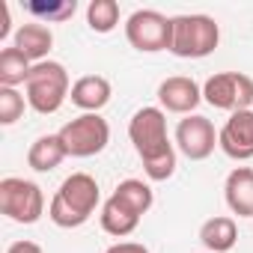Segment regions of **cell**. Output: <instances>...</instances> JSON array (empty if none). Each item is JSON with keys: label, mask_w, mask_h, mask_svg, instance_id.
I'll list each match as a JSON object with an SVG mask.
<instances>
[{"label": "cell", "mask_w": 253, "mask_h": 253, "mask_svg": "<svg viewBox=\"0 0 253 253\" xmlns=\"http://www.w3.org/2000/svg\"><path fill=\"white\" fill-rule=\"evenodd\" d=\"M128 137L152 182H167L176 173V146L167 134V113L161 107H140L128 122Z\"/></svg>", "instance_id": "obj_1"}, {"label": "cell", "mask_w": 253, "mask_h": 253, "mask_svg": "<svg viewBox=\"0 0 253 253\" xmlns=\"http://www.w3.org/2000/svg\"><path fill=\"white\" fill-rule=\"evenodd\" d=\"M98 200H101L98 182L89 173H72L69 179H63V185L51 197L48 217L60 229H78L92 217Z\"/></svg>", "instance_id": "obj_2"}, {"label": "cell", "mask_w": 253, "mask_h": 253, "mask_svg": "<svg viewBox=\"0 0 253 253\" xmlns=\"http://www.w3.org/2000/svg\"><path fill=\"white\" fill-rule=\"evenodd\" d=\"M24 92H27V104L36 113H42V116L57 113L63 107V101L69 98V92H72L66 66L57 63V60L33 63V72L24 84Z\"/></svg>", "instance_id": "obj_3"}, {"label": "cell", "mask_w": 253, "mask_h": 253, "mask_svg": "<svg viewBox=\"0 0 253 253\" xmlns=\"http://www.w3.org/2000/svg\"><path fill=\"white\" fill-rule=\"evenodd\" d=\"M220 42V27L209 15H176L170 51L182 60H203Z\"/></svg>", "instance_id": "obj_4"}, {"label": "cell", "mask_w": 253, "mask_h": 253, "mask_svg": "<svg viewBox=\"0 0 253 253\" xmlns=\"http://www.w3.org/2000/svg\"><path fill=\"white\" fill-rule=\"evenodd\" d=\"M72 158H92L110 143V125L98 113H81L57 131Z\"/></svg>", "instance_id": "obj_5"}, {"label": "cell", "mask_w": 253, "mask_h": 253, "mask_svg": "<svg viewBox=\"0 0 253 253\" xmlns=\"http://www.w3.org/2000/svg\"><path fill=\"white\" fill-rule=\"evenodd\" d=\"M0 211L15 223L30 226L45 214V194L36 182L6 176L0 182Z\"/></svg>", "instance_id": "obj_6"}, {"label": "cell", "mask_w": 253, "mask_h": 253, "mask_svg": "<svg viewBox=\"0 0 253 253\" xmlns=\"http://www.w3.org/2000/svg\"><path fill=\"white\" fill-rule=\"evenodd\" d=\"M125 39L131 48L143 54H158L170 51L173 42V18H167L158 9H137L125 21Z\"/></svg>", "instance_id": "obj_7"}, {"label": "cell", "mask_w": 253, "mask_h": 253, "mask_svg": "<svg viewBox=\"0 0 253 253\" xmlns=\"http://www.w3.org/2000/svg\"><path fill=\"white\" fill-rule=\"evenodd\" d=\"M203 98L217 110H250L253 104V78L244 72H217L203 84Z\"/></svg>", "instance_id": "obj_8"}, {"label": "cell", "mask_w": 253, "mask_h": 253, "mask_svg": "<svg viewBox=\"0 0 253 253\" xmlns=\"http://www.w3.org/2000/svg\"><path fill=\"white\" fill-rule=\"evenodd\" d=\"M176 146L185 158L191 161H206L214 146H217V131H214V125L211 119L200 116V113H191L185 116L179 125H176Z\"/></svg>", "instance_id": "obj_9"}, {"label": "cell", "mask_w": 253, "mask_h": 253, "mask_svg": "<svg viewBox=\"0 0 253 253\" xmlns=\"http://www.w3.org/2000/svg\"><path fill=\"white\" fill-rule=\"evenodd\" d=\"M217 146L232 161L253 158V110H235L217 131Z\"/></svg>", "instance_id": "obj_10"}, {"label": "cell", "mask_w": 253, "mask_h": 253, "mask_svg": "<svg viewBox=\"0 0 253 253\" xmlns=\"http://www.w3.org/2000/svg\"><path fill=\"white\" fill-rule=\"evenodd\" d=\"M158 101H161V110L191 116L197 110V104L203 101V86L194 78L173 75V78H167V81L158 84Z\"/></svg>", "instance_id": "obj_11"}, {"label": "cell", "mask_w": 253, "mask_h": 253, "mask_svg": "<svg viewBox=\"0 0 253 253\" xmlns=\"http://www.w3.org/2000/svg\"><path fill=\"white\" fill-rule=\"evenodd\" d=\"M110 95H113L110 81L101 78V75H84V78H78L72 84V92H69L72 104L81 107L84 113H98L110 101Z\"/></svg>", "instance_id": "obj_12"}, {"label": "cell", "mask_w": 253, "mask_h": 253, "mask_svg": "<svg viewBox=\"0 0 253 253\" xmlns=\"http://www.w3.org/2000/svg\"><path fill=\"white\" fill-rule=\"evenodd\" d=\"M223 197L232 214L238 217H253V167H235L226 176Z\"/></svg>", "instance_id": "obj_13"}, {"label": "cell", "mask_w": 253, "mask_h": 253, "mask_svg": "<svg viewBox=\"0 0 253 253\" xmlns=\"http://www.w3.org/2000/svg\"><path fill=\"white\" fill-rule=\"evenodd\" d=\"M12 48H18L30 63H45L48 54H51V48H54V33H51L45 24H39V21L21 24V27L15 30Z\"/></svg>", "instance_id": "obj_14"}, {"label": "cell", "mask_w": 253, "mask_h": 253, "mask_svg": "<svg viewBox=\"0 0 253 253\" xmlns=\"http://www.w3.org/2000/svg\"><path fill=\"white\" fill-rule=\"evenodd\" d=\"M101 229L107 232V235H116V238H125V235H131L134 229H137V223H140V214L134 211V209H128L119 197H107L104 200V206H101Z\"/></svg>", "instance_id": "obj_15"}, {"label": "cell", "mask_w": 253, "mask_h": 253, "mask_svg": "<svg viewBox=\"0 0 253 253\" xmlns=\"http://www.w3.org/2000/svg\"><path fill=\"white\" fill-rule=\"evenodd\" d=\"M66 158H69V152H66L60 134H42V137H36V140L30 143V149H27V164H30L36 173H51V170H57Z\"/></svg>", "instance_id": "obj_16"}, {"label": "cell", "mask_w": 253, "mask_h": 253, "mask_svg": "<svg viewBox=\"0 0 253 253\" xmlns=\"http://www.w3.org/2000/svg\"><path fill=\"white\" fill-rule=\"evenodd\" d=\"M200 241L209 253H229L238 241V223L226 214H217V217H209L203 226H200Z\"/></svg>", "instance_id": "obj_17"}, {"label": "cell", "mask_w": 253, "mask_h": 253, "mask_svg": "<svg viewBox=\"0 0 253 253\" xmlns=\"http://www.w3.org/2000/svg\"><path fill=\"white\" fill-rule=\"evenodd\" d=\"M30 72H33V63L18 48H3L0 51V86L18 89L21 84H27Z\"/></svg>", "instance_id": "obj_18"}, {"label": "cell", "mask_w": 253, "mask_h": 253, "mask_svg": "<svg viewBox=\"0 0 253 253\" xmlns=\"http://www.w3.org/2000/svg\"><path fill=\"white\" fill-rule=\"evenodd\" d=\"M113 197H119L128 209H134L140 217L152 209V203H155V194H152V188L143 182V179H125V182H119L116 185V191H113Z\"/></svg>", "instance_id": "obj_19"}, {"label": "cell", "mask_w": 253, "mask_h": 253, "mask_svg": "<svg viewBox=\"0 0 253 253\" xmlns=\"http://www.w3.org/2000/svg\"><path fill=\"white\" fill-rule=\"evenodd\" d=\"M86 24L92 33H110L119 24V3L116 0H92L86 6Z\"/></svg>", "instance_id": "obj_20"}, {"label": "cell", "mask_w": 253, "mask_h": 253, "mask_svg": "<svg viewBox=\"0 0 253 253\" xmlns=\"http://www.w3.org/2000/svg\"><path fill=\"white\" fill-rule=\"evenodd\" d=\"M24 9L33 18H39V24H60V21H66L78 12V3L75 0H54V3H39V0H33V3H24Z\"/></svg>", "instance_id": "obj_21"}, {"label": "cell", "mask_w": 253, "mask_h": 253, "mask_svg": "<svg viewBox=\"0 0 253 253\" xmlns=\"http://www.w3.org/2000/svg\"><path fill=\"white\" fill-rule=\"evenodd\" d=\"M27 95H21L12 86H0V125H15L24 116Z\"/></svg>", "instance_id": "obj_22"}, {"label": "cell", "mask_w": 253, "mask_h": 253, "mask_svg": "<svg viewBox=\"0 0 253 253\" xmlns=\"http://www.w3.org/2000/svg\"><path fill=\"white\" fill-rule=\"evenodd\" d=\"M104 253H149V247L140 244V241H116V244H110Z\"/></svg>", "instance_id": "obj_23"}, {"label": "cell", "mask_w": 253, "mask_h": 253, "mask_svg": "<svg viewBox=\"0 0 253 253\" xmlns=\"http://www.w3.org/2000/svg\"><path fill=\"white\" fill-rule=\"evenodd\" d=\"M6 253H42V247L36 244V241H15V244H9V250Z\"/></svg>", "instance_id": "obj_24"}, {"label": "cell", "mask_w": 253, "mask_h": 253, "mask_svg": "<svg viewBox=\"0 0 253 253\" xmlns=\"http://www.w3.org/2000/svg\"><path fill=\"white\" fill-rule=\"evenodd\" d=\"M0 9H3V24H0V39H6V36H9V24H12V12H9V3H3Z\"/></svg>", "instance_id": "obj_25"}, {"label": "cell", "mask_w": 253, "mask_h": 253, "mask_svg": "<svg viewBox=\"0 0 253 253\" xmlns=\"http://www.w3.org/2000/svg\"><path fill=\"white\" fill-rule=\"evenodd\" d=\"M203 253H209V250H203Z\"/></svg>", "instance_id": "obj_26"}]
</instances>
